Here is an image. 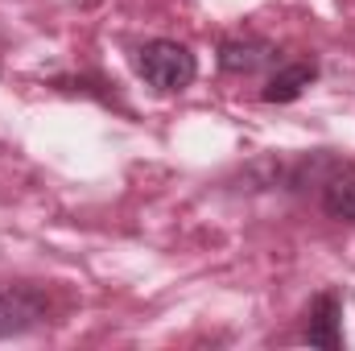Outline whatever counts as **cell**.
Here are the masks:
<instances>
[{
    "mask_svg": "<svg viewBox=\"0 0 355 351\" xmlns=\"http://www.w3.org/2000/svg\"><path fill=\"white\" fill-rule=\"evenodd\" d=\"M137 71H141V79L153 91L174 95V91H186L194 83L198 62H194V54H190L182 42L157 37V42H145V46L137 50Z\"/></svg>",
    "mask_w": 355,
    "mask_h": 351,
    "instance_id": "1",
    "label": "cell"
},
{
    "mask_svg": "<svg viewBox=\"0 0 355 351\" xmlns=\"http://www.w3.org/2000/svg\"><path fill=\"white\" fill-rule=\"evenodd\" d=\"M46 314H50V302H46L42 289H33V285H0V339L42 327Z\"/></svg>",
    "mask_w": 355,
    "mask_h": 351,
    "instance_id": "2",
    "label": "cell"
},
{
    "mask_svg": "<svg viewBox=\"0 0 355 351\" xmlns=\"http://www.w3.org/2000/svg\"><path fill=\"white\" fill-rule=\"evenodd\" d=\"M339 318H343V302H339V293H335V289H322V293L306 306V327H302L306 343L327 348V351H339L343 348Z\"/></svg>",
    "mask_w": 355,
    "mask_h": 351,
    "instance_id": "3",
    "label": "cell"
},
{
    "mask_svg": "<svg viewBox=\"0 0 355 351\" xmlns=\"http://www.w3.org/2000/svg\"><path fill=\"white\" fill-rule=\"evenodd\" d=\"M318 203L331 219H355V166L352 162H327L318 178Z\"/></svg>",
    "mask_w": 355,
    "mask_h": 351,
    "instance_id": "4",
    "label": "cell"
},
{
    "mask_svg": "<svg viewBox=\"0 0 355 351\" xmlns=\"http://www.w3.org/2000/svg\"><path fill=\"white\" fill-rule=\"evenodd\" d=\"M272 58H277V50L268 42H261V37H227L219 46V67L227 75H257Z\"/></svg>",
    "mask_w": 355,
    "mask_h": 351,
    "instance_id": "5",
    "label": "cell"
},
{
    "mask_svg": "<svg viewBox=\"0 0 355 351\" xmlns=\"http://www.w3.org/2000/svg\"><path fill=\"white\" fill-rule=\"evenodd\" d=\"M314 79H318L314 62H289V67H281L265 83V103H293Z\"/></svg>",
    "mask_w": 355,
    "mask_h": 351,
    "instance_id": "6",
    "label": "cell"
}]
</instances>
